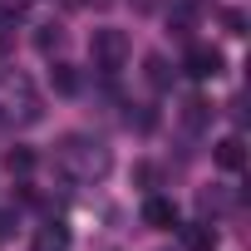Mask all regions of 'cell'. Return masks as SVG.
I'll use <instances>...</instances> for the list:
<instances>
[{
  "mask_svg": "<svg viewBox=\"0 0 251 251\" xmlns=\"http://www.w3.org/2000/svg\"><path fill=\"white\" fill-rule=\"evenodd\" d=\"M212 158H217V168H226V173H241V168H246V143L231 133V138H222V143L212 148Z\"/></svg>",
  "mask_w": 251,
  "mask_h": 251,
  "instance_id": "8992f818",
  "label": "cell"
},
{
  "mask_svg": "<svg viewBox=\"0 0 251 251\" xmlns=\"http://www.w3.org/2000/svg\"><path fill=\"white\" fill-rule=\"evenodd\" d=\"M222 64H226V59H222V50H212V45H192L187 59H182V69H187L192 79H217Z\"/></svg>",
  "mask_w": 251,
  "mask_h": 251,
  "instance_id": "277c9868",
  "label": "cell"
},
{
  "mask_svg": "<svg viewBox=\"0 0 251 251\" xmlns=\"http://www.w3.org/2000/svg\"><path fill=\"white\" fill-rule=\"evenodd\" d=\"M143 222L158 226V231H173V226H177V202H168V197H148V202H143Z\"/></svg>",
  "mask_w": 251,
  "mask_h": 251,
  "instance_id": "5b68a950",
  "label": "cell"
},
{
  "mask_svg": "<svg viewBox=\"0 0 251 251\" xmlns=\"http://www.w3.org/2000/svg\"><path fill=\"white\" fill-rule=\"evenodd\" d=\"M182 118H187V128H202V118H207V103H202V99H192Z\"/></svg>",
  "mask_w": 251,
  "mask_h": 251,
  "instance_id": "7c38bea8",
  "label": "cell"
},
{
  "mask_svg": "<svg viewBox=\"0 0 251 251\" xmlns=\"http://www.w3.org/2000/svg\"><path fill=\"white\" fill-rule=\"evenodd\" d=\"M30 251H69V226L64 222H45L30 241Z\"/></svg>",
  "mask_w": 251,
  "mask_h": 251,
  "instance_id": "52a82bcc",
  "label": "cell"
},
{
  "mask_svg": "<svg viewBox=\"0 0 251 251\" xmlns=\"http://www.w3.org/2000/svg\"><path fill=\"white\" fill-rule=\"evenodd\" d=\"M89 54H94V69H103V74H118L123 64H128V54H133V45H128V35L123 30H94V40H89Z\"/></svg>",
  "mask_w": 251,
  "mask_h": 251,
  "instance_id": "3957f363",
  "label": "cell"
},
{
  "mask_svg": "<svg viewBox=\"0 0 251 251\" xmlns=\"http://www.w3.org/2000/svg\"><path fill=\"white\" fill-rule=\"evenodd\" d=\"M5 173L10 177H30L35 173V148H10L5 153Z\"/></svg>",
  "mask_w": 251,
  "mask_h": 251,
  "instance_id": "9c48e42d",
  "label": "cell"
},
{
  "mask_svg": "<svg viewBox=\"0 0 251 251\" xmlns=\"http://www.w3.org/2000/svg\"><path fill=\"white\" fill-rule=\"evenodd\" d=\"M222 20H226L231 35H246V15H241V10H222Z\"/></svg>",
  "mask_w": 251,
  "mask_h": 251,
  "instance_id": "5bb4252c",
  "label": "cell"
},
{
  "mask_svg": "<svg viewBox=\"0 0 251 251\" xmlns=\"http://www.w3.org/2000/svg\"><path fill=\"white\" fill-rule=\"evenodd\" d=\"M50 84H54V94H79V69L74 64H54L50 69Z\"/></svg>",
  "mask_w": 251,
  "mask_h": 251,
  "instance_id": "8fae6325",
  "label": "cell"
},
{
  "mask_svg": "<svg viewBox=\"0 0 251 251\" xmlns=\"http://www.w3.org/2000/svg\"><path fill=\"white\" fill-rule=\"evenodd\" d=\"M54 163H59V173L64 177H74V182H99L103 173H108V148L99 143V138H64L59 143V153H54Z\"/></svg>",
  "mask_w": 251,
  "mask_h": 251,
  "instance_id": "7a4b0ae2",
  "label": "cell"
},
{
  "mask_svg": "<svg viewBox=\"0 0 251 251\" xmlns=\"http://www.w3.org/2000/svg\"><path fill=\"white\" fill-rule=\"evenodd\" d=\"M158 5H163V0H133V10H138V15H153Z\"/></svg>",
  "mask_w": 251,
  "mask_h": 251,
  "instance_id": "9a60e30c",
  "label": "cell"
},
{
  "mask_svg": "<svg viewBox=\"0 0 251 251\" xmlns=\"http://www.w3.org/2000/svg\"><path fill=\"white\" fill-rule=\"evenodd\" d=\"M35 50H40V54H59V50H64V25H40Z\"/></svg>",
  "mask_w": 251,
  "mask_h": 251,
  "instance_id": "30bf717a",
  "label": "cell"
},
{
  "mask_svg": "<svg viewBox=\"0 0 251 251\" xmlns=\"http://www.w3.org/2000/svg\"><path fill=\"white\" fill-rule=\"evenodd\" d=\"M10 54V35H5V25H0V59Z\"/></svg>",
  "mask_w": 251,
  "mask_h": 251,
  "instance_id": "e0dca14e",
  "label": "cell"
},
{
  "mask_svg": "<svg viewBox=\"0 0 251 251\" xmlns=\"http://www.w3.org/2000/svg\"><path fill=\"white\" fill-rule=\"evenodd\" d=\"M84 5H108V0H84Z\"/></svg>",
  "mask_w": 251,
  "mask_h": 251,
  "instance_id": "ac0fdd59",
  "label": "cell"
},
{
  "mask_svg": "<svg viewBox=\"0 0 251 251\" xmlns=\"http://www.w3.org/2000/svg\"><path fill=\"white\" fill-rule=\"evenodd\" d=\"M148 79H153V84H158V89H163V84H168V79H173V74H168V64H163V59H158V54H153V59H148Z\"/></svg>",
  "mask_w": 251,
  "mask_h": 251,
  "instance_id": "4fadbf2b",
  "label": "cell"
},
{
  "mask_svg": "<svg viewBox=\"0 0 251 251\" xmlns=\"http://www.w3.org/2000/svg\"><path fill=\"white\" fill-rule=\"evenodd\" d=\"M0 118L15 123V128H30V123L45 118V99L30 84V74L20 69H0Z\"/></svg>",
  "mask_w": 251,
  "mask_h": 251,
  "instance_id": "6da1fadb",
  "label": "cell"
},
{
  "mask_svg": "<svg viewBox=\"0 0 251 251\" xmlns=\"http://www.w3.org/2000/svg\"><path fill=\"white\" fill-rule=\"evenodd\" d=\"M10 226H15V217H10V212H0V241L10 236Z\"/></svg>",
  "mask_w": 251,
  "mask_h": 251,
  "instance_id": "2e32d148",
  "label": "cell"
},
{
  "mask_svg": "<svg viewBox=\"0 0 251 251\" xmlns=\"http://www.w3.org/2000/svg\"><path fill=\"white\" fill-rule=\"evenodd\" d=\"M182 241H187V251H217V231H212L207 222H197V226H182Z\"/></svg>",
  "mask_w": 251,
  "mask_h": 251,
  "instance_id": "ba28073f",
  "label": "cell"
}]
</instances>
